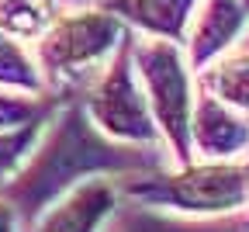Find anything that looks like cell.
<instances>
[{"mask_svg":"<svg viewBox=\"0 0 249 232\" xmlns=\"http://www.w3.org/2000/svg\"><path fill=\"white\" fill-rule=\"evenodd\" d=\"M166 146H128L114 142L93 125L80 97L59 101L28 159L0 184V201L14 208L18 229L42 215L55 197L90 177L152 174L166 167Z\"/></svg>","mask_w":249,"mask_h":232,"instance_id":"1","label":"cell"},{"mask_svg":"<svg viewBox=\"0 0 249 232\" xmlns=\"http://www.w3.org/2000/svg\"><path fill=\"white\" fill-rule=\"evenodd\" d=\"M128 31L132 28L121 18H114L97 4L62 7L59 18L35 39V52H31L45 80V90L55 101L80 97Z\"/></svg>","mask_w":249,"mask_h":232,"instance_id":"2","label":"cell"},{"mask_svg":"<svg viewBox=\"0 0 249 232\" xmlns=\"http://www.w3.org/2000/svg\"><path fill=\"white\" fill-rule=\"evenodd\" d=\"M118 197L145 208L180 215H229L249 205V156L183 163L173 174H124L118 177Z\"/></svg>","mask_w":249,"mask_h":232,"instance_id":"3","label":"cell"},{"mask_svg":"<svg viewBox=\"0 0 249 232\" xmlns=\"http://www.w3.org/2000/svg\"><path fill=\"white\" fill-rule=\"evenodd\" d=\"M132 66L142 80V94L149 101L152 121L160 128V139L166 153L177 159V167L194 163L191 149V111H194V87H191V66L183 59L180 42L166 39H142L132 31Z\"/></svg>","mask_w":249,"mask_h":232,"instance_id":"4","label":"cell"},{"mask_svg":"<svg viewBox=\"0 0 249 232\" xmlns=\"http://www.w3.org/2000/svg\"><path fill=\"white\" fill-rule=\"evenodd\" d=\"M132 31L114 49V56L104 62V70L93 77V83L80 94V104H83L87 118L114 142L163 146L160 128L152 121L149 101L139 87L135 66H132Z\"/></svg>","mask_w":249,"mask_h":232,"instance_id":"5","label":"cell"},{"mask_svg":"<svg viewBox=\"0 0 249 232\" xmlns=\"http://www.w3.org/2000/svg\"><path fill=\"white\" fill-rule=\"evenodd\" d=\"M118 201V177H90L55 197L21 232H101Z\"/></svg>","mask_w":249,"mask_h":232,"instance_id":"6","label":"cell"},{"mask_svg":"<svg viewBox=\"0 0 249 232\" xmlns=\"http://www.w3.org/2000/svg\"><path fill=\"white\" fill-rule=\"evenodd\" d=\"M249 24V4L246 0H197V7L187 24L183 39V59L191 70H204L208 62L225 56Z\"/></svg>","mask_w":249,"mask_h":232,"instance_id":"7","label":"cell"},{"mask_svg":"<svg viewBox=\"0 0 249 232\" xmlns=\"http://www.w3.org/2000/svg\"><path fill=\"white\" fill-rule=\"evenodd\" d=\"M191 149L201 159H239L249 156V118L197 87L191 111Z\"/></svg>","mask_w":249,"mask_h":232,"instance_id":"8","label":"cell"},{"mask_svg":"<svg viewBox=\"0 0 249 232\" xmlns=\"http://www.w3.org/2000/svg\"><path fill=\"white\" fill-rule=\"evenodd\" d=\"M111 232H246L249 229V208L229 212V215H170L160 208H145L135 201H118L107 215Z\"/></svg>","mask_w":249,"mask_h":232,"instance_id":"9","label":"cell"},{"mask_svg":"<svg viewBox=\"0 0 249 232\" xmlns=\"http://www.w3.org/2000/svg\"><path fill=\"white\" fill-rule=\"evenodd\" d=\"M97 7L111 11L128 28H139L152 39L180 42L187 39V24L197 7V0H93Z\"/></svg>","mask_w":249,"mask_h":232,"instance_id":"10","label":"cell"},{"mask_svg":"<svg viewBox=\"0 0 249 232\" xmlns=\"http://www.w3.org/2000/svg\"><path fill=\"white\" fill-rule=\"evenodd\" d=\"M197 87L218 97L222 104L249 115V49L218 56L204 70H197Z\"/></svg>","mask_w":249,"mask_h":232,"instance_id":"11","label":"cell"},{"mask_svg":"<svg viewBox=\"0 0 249 232\" xmlns=\"http://www.w3.org/2000/svg\"><path fill=\"white\" fill-rule=\"evenodd\" d=\"M0 90L35 94V97H45L49 94L45 90V80L38 73L35 56L21 45V39H11L7 31H0Z\"/></svg>","mask_w":249,"mask_h":232,"instance_id":"12","label":"cell"},{"mask_svg":"<svg viewBox=\"0 0 249 232\" xmlns=\"http://www.w3.org/2000/svg\"><path fill=\"white\" fill-rule=\"evenodd\" d=\"M59 0H0V31L21 42H35L59 18Z\"/></svg>","mask_w":249,"mask_h":232,"instance_id":"13","label":"cell"},{"mask_svg":"<svg viewBox=\"0 0 249 232\" xmlns=\"http://www.w3.org/2000/svg\"><path fill=\"white\" fill-rule=\"evenodd\" d=\"M49 118H35V121H24L18 128H4L0 132V184H4L21 163L28 159L31 146H35V139L42 135Z\"/></svg>","mask_w":249,"mask_h":232,"instance_id":"14","label":"cell"},{"mask_svg":"<svg viewBox=\"0 0 249 232\" xmlns=\"http://www.w3.org/2000/svg\"><path fill=\"white\" fill-rule=\"evenodd\" d=\"M55 97H35V94H14V90H0V132L4 128H18L24 121L35 118H49L55 111Z\"/></svg>","mask_w":249,"mask_h":232,"instance_id":"15","label":"cell"},{"mask_svg":"<svg viewBox=\"0 0 249 232\" xmlns=\"http://www.w3.org/2000/svg\"><path fill=\"white\" fill-rule=\"evenodd\" d=\"M0 232H18V218L7 201H0Z\"/></svg>","mask_w":249,"mask_h":232,"instance_id":"16","label":"cell"},{"mask_svg":"<svg viewBox=\"0 0 249 232\" xmlns=\"http://www.w3.org/2000/svg\"><path fill=\"white\" fill-rule=\"evenodd\" d=\"M62 7H87V4H93V0H59Z\"/></svg>","mask_w":249,"mask_h":232,"instance_id":"17","label":"cell"},{"mask_svg":"<svg viewBox=\"0 0 249 232\" xmlns=\"http://www.w3.org/2000/svg\"><path fill=\"white\" fill-rule=\"evenodd\" d=\"M242 49H249V39H246V42H242Z\"/></svg>","mask_w":249,"mask_h":232,"instance_id":"18","label":"cell"},{"mask_svg":"<svg viewBox=\"0 0 249 232\" xmlns=\"http://www.w3.org/2000/svg\"><path fill=\"white\" fill-rule=\"evenodd\" d=\"M104 232H111V229H107V225H104Z\"/></svg>","mask_w":249,"mask_h":232,"instance_id":"19","label":"cell"},{"mask_svg":"<svg viewBox=\"0 0 249 232\" xmlns=\"http://www.w3.org/2000/svg\"><path fill=\"white\" fill-rule=\"evenodd\" d=\"M246 208H249V205H246Z\"/></svg>","mask_w":249,"mask_h":232,"instance_id":"20","label":"cell"},{"mask_svg":"<svg viewBox=\"0 0 249 232\" xmlns=\"http://www.w3.org/2000/svg\"><path fill=\"white\" fill-rule=\"evenodd\" d=\"M246 232H249V229H246Z\"/></svg>","mask_w":249,"mask_h":232,"instance_id":"21","label":"cell"}]
</instances>
